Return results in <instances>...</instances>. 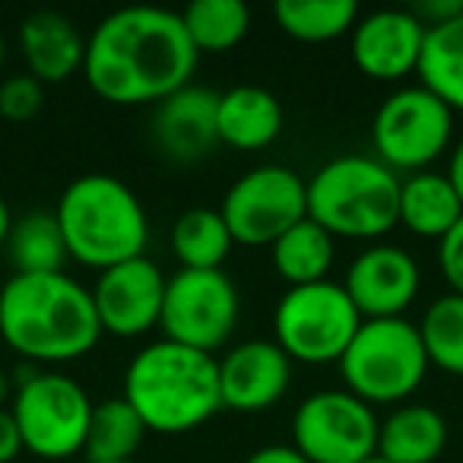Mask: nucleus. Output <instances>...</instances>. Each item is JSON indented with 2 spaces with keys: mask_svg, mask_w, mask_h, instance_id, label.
<instances>
[{
  "mask_svg": "<svg viewBox=\"0 0 463 463\" xmlns=\"http://www.w3.org/2000/svg\"><path fill=\"white\" fill-rule=\"evenodd\" d=\"M197 58L181 14L124 7L90 33L83 77L90 90L111 105H159L191 86Z\"/></svg>",
  "mask_w": 463,
  "mask_h": 463,
  "instance_id": "1",
  "label": "nucleus"
},
{
  "mask_svg": "<svg viewBox=\"0 0 463 463\" xmlns=\"http://www.w3.org/2000/svg\"><path fill=\"white\" fill-rule=\"evenodd\" d=\"M0 336L26 362L83 359L102 340L92 292L67 273H14L0 286Z\"/></svg>",
  "mask_w": 463,
  "mask_h": 463,
  "instance_id": "2",
  "label": "nucleus"
},
{
  "mask_svg": "<svg viewBox=\"0 0 463 463\" xmlns=\"http://www.w3.org/2000/svg\"><path fill=\"white\" fill-rule=\"evenodd\" d=\"M121 397L140 412L149 431L184 435L222 410L219 362L162 336L130 359Z\"/></svg>",
  "mask_w": 463,
  "mask_h": 463,
  "instance_id": "3",
  "label": "nucleus"
},
{
  "mask_svg": "<svg viewBox=\"0 0 463 463\" xmlns=\"http://www.w3.org/2000/svg\"><path fill=\"white\" fill-rule=\"evenodd\" d=\"M54 219L67 254L92 270L146 258L149 219L140 197L115 175H80L64 187Z\"/></svg>",
  "mask_w": 463,
  "mask_h": 463,
  "instance_id": "4",
  "label": "nucleus"
},
{
  "mask_svg": "<svg viewBox=\"0 0 463 463\" xmlns=\"http://www.w3.org/2000/svg\"><path fill=\"white\" fill-rule=\"evenodd\" d=\"M397 172L374 156H336L308 178V219L334 239H381L397 225Z\"/></svg>",
  "mask_w": 463,
  "mask_h": 463,
  "instance_id": "5",
  "label": "nucleus"
},
{
  "mask_svg": "<svg viewBox=\"0 0 463 463\" xmlns=\"http://www.w3.org/2000/svg\"><path fill=\"white\" fill-rule=\"evenodd\" d=\"M349 393L368 406L406 403L429 374L419 327L406 317L362 321L343 359L336 362Z\"/></svg>",
  "mask_w": 463,
  "mask_h": 463,
  "instance_id": "6",
  "label": "nucleus"
},
{
  "mask_svg": "<svg viewBox=\"0 0 463 463\" xmlns=\"http://www.w3.org/2000/svg\"><path fill=\"white\" fill-rule=\"evenodd\" d=\"M359 327L362 315L343 283L334 279L292 286L279 296L273 311V343L302 365L340 362Z\"/></svg>",
  "mask_w": 463,
  "mask_h": 463,
  "instance_id": "7",
  "label": "nucleus"
},
{
  "mask_svg": "<svg viewBox=\"0 0 463 463\" xmlns=\"http://www.w3.org/2000/svg\"><path fill=\"white\" fill-rule=\"evenodd\" d=\"M10 412L20 429L23 450L39 460H67L86 444L92 400L61 372H23Z\"/></svg>",
  "mask_w": 463,
  "mask_h": 463,
  "instance_id": "8",
  "label": "nucleus"
},
{
  "mask_svg": "<svg viewBox=\"0 0 463 463\" xmlns=\"http://www.w3.org/2000/svg\"><path fill=\"white\" fill-rule=\"evenodd\" d=\"M450 137L454 111L422 83L391 92L372 121L374 159L391 172H429L450 149Z\"/></svg>",
  "mask_w": 463,
  "mask_h": 463,
  "instance_id": "9",
  "label": "nucleus"
},
{
  "mask_svg": "<svg viewBox=\"0 0 463 463\" xmlns=\"http://www.w3.org/2000/svg\"><path fill=\"white\" fill-rule=\"evenodd\" d=\"M219 213L235 245L270 248L308 216V181L286 165H258L225 191Z\"/></svg>",
  "mask_w": 463,
  "mask_h": 463,
  "instance_id": "10",
  "label": "nucleus"
},
{
  "mask_svg": "<svg viewBox=\"0 0 463 463\" xmlns=\"http://www.w3.org/2000/svg\"><path fill=\"white\" fill-rule=\"evenodd\" d=\"M241 298L225 270H181L165 279L159 327L165 340L216 353L239 327Z\"/></svg>",
  "mask_w": 463,
  "mask_h": 463,
  "instance_id": "11",
  "label": "nucleus"
},
{
  "mask_svg": "<svg viewBox=\"0 0 463 463\" xmlns=\"http://www.w3.org/2000/svg\"><path fill=\"white\" fill-rule=\"evenodd\" d=\"M381 419L355 393L317 391L296 406L292 448L308 463H365L378 454Z\"/></svg>",
  "mask_w": 463,
  "mask_h": 463,
  "instance_id": "12",
  "label": "nucleus"
},
{
  "mask_svg": "<svg viewBox=\"0 0 463 463\" xmlns=\"http://www.w3.org/2000/svg\"><path fill=\"white\" fill-rule=\"evenodd\" d=\"M90 292L102 334L130 340V336H143L153 327H159L162 302H165V277H162L156 260L134 258L109 267L99 273Z\"/></svg>",
  "mask_w": 463,
  "mask_h": 463,
  "instance_id": "13",
  "label": "nucleus"
},
{
  "mask_svg": "<svg viewBox=\"0 0 463 463\" xmlns=\"http://www.w3.org/2000/svg\"><path fill=\"white\" fill-rule=\"evenodd\" d=\"M422 273L412 254L397 245H372L349 264L343 289L353 298L362 321L381 317H403V311L416 302Z\"/></svg>",
  "mask_w": 463,
  "mask_h": 463,
  "instance_id": "14",
  "label": "nucleus"
},
{
  "mask_svg": "<svg viewBox=\"0 0 463 463\" xmlns=\"http://www.w3.org/2000/svg\"><path fill=\"white\" fill-rule=\"evenodd\" d=\"M353 61L368 80L397 83L419 71L425 26L412 10H374L359 16L353 33Z\"/></svg>",
  "mask_w": 463,
  "mask_h": 463,
  "instance_id": "15",
  "label": "nucleus"
},
{
  "mask_svg": "<svg viewBox=\"0 0 463 463\" xmlns=\"http://www.w3.org/2000/svg\"><path fill=\"white\" fill-rule=\"evenodd\" d=\"M292 359L273 340H248L219 359L222 406L235 412H264L286 397Z\"/></svg>",
  "mask_w": 463,
  "mask_h": 463,
  "instance_id": "16",
  "label": "nucleus"
},
{
  "mask_svg": "<svg viewBox=\"0 0 463 463\" xmlns=\"http://www.w3.org/2000/svg\"><path fill=\"white\" fill-rule=\"evenodd\" d=\"M216 102L219 92L194 83L162 99L153 111V121H149L156 149L175 165L203 162L219 143Z\"/></svg>",
  "mask_w": 463,
  "mask_h": 463,
  "instance_id": "17",
  "label": "nucleus"
},
{
  "mask_svg": "<svg viewBox=\"0 0 463 463\" xmlns=\"http://www.w3.org/2000/svg\"><path fill=\"white\" fill-rule=\"evenodd\" d=\"M20 52L29 77L45 83H67L83 71L86 39L77 23L54 10H39L20 23Z\"/></svg>",
  "mask_w": 463,
  "mask_h": 463,
  "instance_id": "18",
  "label": "nucleus"
},
{
  "mask_svg": "<svg viewBox=\"0 0 463 463\" xmlns=\"http://www.w3.org/2000/svg\"><path fill=\"white\" fill-rule=\"evenodd\" d=\"M219 143L235 149H264L283 134V105L264 86H232L216 102Z\"/></svg>",
  "mask_w": 463,
  "mask_h": 463,
  "instance_id": "19",
  "label": "nucleus"
},
{
  "mask_svg": "<svg viewBox=\"0 0 463 463\" xmlns=\"http://www.w3.org/2000/svg\"><path fill=\"white\" fill-rule=\"evenodd\" d=\"M463 219L460 194L444 172H416L400 181L397 225H406L419 239L441 241Z\"/></svg>",
  "mask_w": 463,
  "mask_h": 463,
  "instance_id": "20",
  "label": "nucleus"
},
{
  "mask_svg": "<svg viewBox=\"0 0 463 463\" xmlns=\"http://www.w3.org/2000/svg\"><path fill=\"white\" fill-rule=\"evenodd\" d=\"M448 444V422L425 403H400L378 429V457L387 463H435Z\"/></svg>",
  "mask_w": 463,
  "mask_h": 463,
  "instance_id": "21",
  "label": "nucleus"
},
{
  "mask_svg": "<svg viewBox=\"0 0 463 463\" xmlns=\"http://www.w3.org/2000/svg\"><path fill=\"white\" fill-rule=\"evenodd\" d=\"M336 258V239L324 232L315 219L305 216L298 225H292L286 235H279L270 245V260L279 279L292 286L324 283Z\"/></svg>",
  "mask_w": 463,
  "mask_h": 463,
  "instance_id": "22",
  "label": "nucleus"
},
{
  "mask_svg": "<svg viewBox=\"0 0 463 463\" xmlns=\"http://www.w3.org/2000/svg\"><path fill=\"white\" fill-rule=\"evenodd\" d=\"M419 83L435 92L450 111H463V14L425 29Z\"/></svg>",
  "mask_w": 463,
  "mask_h": 463,
  "instance_id": "23",
  "label": "nucleus"
},
{
  "mask_svg": "<svg viewBox=\"0 0 463 463\" xmlns=\"http://www.w3.org/2000/svg\"><path fill=\"white\" fill-rule=\"evenodd\" d=\"M168 245H172L181 270H222L235 241H232L222 213L197 206V210H187L175 219Z\"/></svg>",
  "mask_w": 463,
  "mask_h": 463,
  "instance_id": "24",
  "label": "nucleus"
},
{
  "mask_svg": "<svg viewBox=\"0 0 463 463\" xmlns=\"http://www.w3.org/2000/svg\"><path fill=\"white\" fill-rule=\"evenodd\" d=\"M146 431L149 429L140 419V412L124 397H109L102 403H92L90 431H86V444H83L86 463L134 460Z\"/></svg>",
  "mask_w": 463,
  "mask_h": 463,
  "instance_id": "25",
  "label": "nucleus"
},
{
  "mask_svg": "<svg viewBox=\"0 0 463 463\" xmlns=\"http://www.w3.org/2000/svg\"><path fill=\"white\" fill-rule=\"evenodd\" d=\"M7 258L14 264V273H26V277L64 273L71 254H67L54 213H26V216L14 219V229H10L7 239Z\"/></svg>",
  "mask_w": 463,
  "mask_h": 463,
  "instance_id": "26",
  "label": "nucleus"
},
{
  "mask_svg": "<svg viewBox=\"0 0 463 463\" xmlns=\"http://www.w3.org/2000/svg\"><path fill=\"white\" fill-rule=\"evenodd\" d=\"M273 20L289 39L321 45L353 33L359 23V7L353 0H277Z\"/></svg>",
  "mask_w": 463,
  "mask_h": 463,
  "instance_id": "27",
  "label": "nucleus"
},
{
  "mask_svg": "<svg viewBox=\"0 0 463 463\" xmlns=\"http://www.w3.org/2000/svg\"><path fill=\"white\" fill-rule=\"evenodd\" d=\"M181 23L197 54H222L248 35L251 10L241 0H194L181 14Z\"/></svg>",
  "mask_w": 463,
  "mask_h": 463,
  "instance_id": "28",
  "label": "nucleus"
},
{
  "mask_svg": "<svg viewBox=\"0 0 463 463\" xmlns=\"http://www.w3.org/2000/svg\"><path fill=\"white\" fill-rule=\"evenodd\" d=\"M429 365L448 374H463V296L435 298L416 324Z\"/></svg>",
  "mask_w": 463,
  "mask_h": 463,
  "instance_id": "29",
  "label": "nucleus"
},
{
  "mask_svg": "<svg viewBox=\"0 0 463 463\" xmlns=\"http://www.w3.org/2000/svg\"><path fill=\"white\" fill-rule=\"evenodd\" d=\"M45 102V86L29 73H16L0 83V118L14 124L33 121Z\"/></svg>",
  "mask_w": 463,
  "mask_h": 463,
  "instance_id": "30",
  "label": "nucleus"
},
{
  "mask_svg": "<svg viewBox=\"0 0 463 463\" xmlns=\"http://www.w3.org/2000/svg\"><path fill=\"white\" fill-rule=\"evenodd\" d=\"M438 267H441V277L448 279L450 292L463 296V219L438 241Z\"/></svg>",
  "mask_w": 463,
  "mask_h": 463,
  "instance_id": "31",
  "label": "nucleus"
},
{
  "mask_svg": "<svg viewBox=\"0 0 463 463\" xmlns=\"http://www.w3.org/2000/svg\"><path fill=\"white\" fill-rule=\"evenodd\" d=\"M412 14L422 20L425 29H431V26H441V23L454 20V16H460L463 0H425V4L412 7Z\"/></svg>",
  "mask_w": 463,
  "mask_h": 463,
  "instance_id": "32",
  "label": "nucleus"
},
{
  "mask_svg": "<svg viewBox=\"0 0 463 463\" xmlns=\"http://www.w3.org/2000/svg\"><path fill=\"white\" fill-rule=\"evenodd\" d=\"M23 454V438L10 410H0V463H14Z\"/></svg>",
  "mask_w": 463,
  "mask_h": 463,
  "instance_id": "33",
  "label": "nucleus"
},
{
  "mask_svg": "<svg viewBox=\"0 0 463 463\" xmlns=\"http://www.w3.org/2000/svg\"><path fill=\"white\" fill-rule=\"evenodd\" d=\"M241 463H308L292 444H267L245 457Z\"/></svg>",
  "mask_w": 463,
  "mask_h": 463,
  "instance_id": "34",
  "label": "nucleus"
},
{
  "mask_svg": "<svg viewBox=\"0 0 463 463\" xmlns=\"http://www.w3.org/2000/svg\"><path fill=\"white\" fill-rule=\"evenodd\" d=\"M450 178V184H454V191L460 194V203H463V137L454 143V149H450V159H448V172H444Z\"/></svg>",
  "mask_w": 463,
  "mask_h": 463,
  "instance_id": "35",
  "label": "nucleus"
},
{
  "mask_svg": "<svg viewBox=\"0 0 463 463\" xmlns=\"http://www.w3.org/2000/svg\"><path fill=\"white\" fill-rule=\"evenodd\" d=\"M10 229H14V216H10V206H7V200L0 197V248H7Z\"/></svg>",
  "mask_w": 463,
  "mask_h": 463,
  "instance_id": "36",
  "label": "nucleus"
},
{
  "mask_svg": "<svg viewBox=\"0 0 463 463\" xmlns=\"http://www.w3.org/2000/svg\"><path fill=\"white\" fill-rule=\"evenodd\" d=\"M10 391H14V384H10V374L0 368V410H4V403L10 400Z\"/></svg>",
  "mask_w": 463,
  "mask_h": 463,
  "instance_id": "37",
  "label": "nucleus"
},
{
  "mask_svg": "<svg viewBox=\"0 0 463 463\" xmlns=\"http://www.w3.org/2000/svg\"><path fill=\"white\" fill-rule=\"evenodd\" d=\"M4 58H7V42H4V35H0V64H4Z\"/></svg>",
  "mask_w": 463,
  "mask_h": 463,
  "instance_id": "38",
  "label": "nucleus"
},
{
  "mask_svg": "<svg viewBox=\"0 0 463 463\" xmlns=\"http://www.w3.org/2000/svg\"><path fill=\"white\" fill-rule=\"evenodd\" d=\"M365 463H387V460H381V457H378V454H374V457H372V460H365Z\"/></svg>",
  "mask_w": 463,
  "mask_h": 463,
  "instance_id": "39",
  "label": "nucleus"
},
{
  "mask_svg": "<svg viewBox=\"0 0 463 463\" xmlns=\"http://www.w3.org/2000/svg\"><path fill=\"white\" fill-rule=\"evenodd\" d=\"M118 463H137V460H118Z\"/></svg>",
  "mask_w": 463,
  "mask_h": 463,
  "instance_id": "40",
  "label": "nucleus"
}]
</instances>
